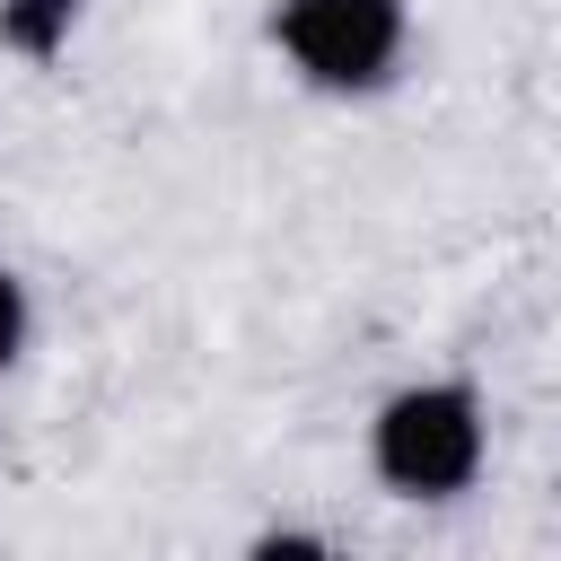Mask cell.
Here are the masks:
<instances>
[{
    "mask_svg": "<svg viewBox=\"0 0 561 561\" xmlns=\"http://www.w3.org/2000/svg\"><path fill=\"white\" fill-rule=\"evenodd\" d=\"M482 447H491V430H482V394L465 377H421V386L386 394L368 421V465L403 500H456L482 473Z\"/></svg>",
    "mask_w": 561,
    "mask_h": 561,
    "instance_id": "1",
    "label": "cell"
},
{
    "mask_svg": "<svg viewBox=\"0 0 561 561\" xmlns=\"http://www.w3.org/2000/svg\"><path fill=\"white\" fill-rule=\"evenodd\" d=\"M403 0H272V44L307 88L368 96L403 61Z\"/></svg>",
    "mask_w": 561,
    "mask_h": 561,
    "instance_id": "2",
    "label": "cell"
},
{
    "mask_svg": "<svg viewBox=\"0 0 561 561\" xmlns=\"http://www.w3.org/2000/svg\"><path fill=\"white\" fill-rule=\"evenodd\" d=\"M79 26V0H0V44L18 61H53Z\"/></svg>",
    "mask_w": 561,
    "mask_h": 561,
    "instance_id": "3",
    "label": "cell"
},
{
    "mask_svg": "<svg viewBox=\"0 0 561 561\" xmlns=\"http://www.w3.org/2000/svg\"><path fill=\"white\" fill-rule=\"evenodd\" d=\"M26 351V289H18V272L0 263V368Z\"/></svg>",
    "mask_w": 561,
    "mask_h": 561,
    "instance_id": "4",
    "label": "cell"
}]
</instances>
